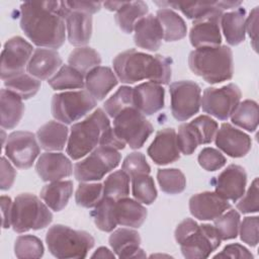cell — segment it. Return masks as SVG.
Returning <instances> with one entry per match:
<instances>
[{"mask_svg":"<svg viewBox=\"0 0 259 259\" xmlns=\"http://www.w3.org/2000/svg\"><path fill=\"white\" fill-rule=\"evenodd\" d=\"M115 255L106 247H99L92 255L91 258H114Z\"/></svg>","mask_w":259,"mask_h":259,"instance_id":"94428289","label":"cell"},{"mask_svg":"<svg viewBox=\"0 0 259 259\" xmlns=\"http://www.w3.org/2000/svg\"><path fill=\"white\" fill-rule=\"evenodd\" d=\"M217 147L233 158L244 157L251 149V138L231 123L225 122L218 130L214 137Z\"/></svg>","mask_w":259,"mask_h":259,"instance_id":"9a60e30c","label":"cell"},{"mask_svg":"<svg viewBox=\"0 0 259 259\" xmlns=\"http://www.w3.org/2000/svg\"><path fill=\"white\" fill-rule=\"evenodd\" d=\"M190 70L210 84L232 79L234 74L233 52L227 46L195 49L189 54Z\"/></svg>","mask_w":259,"mask_h":259,"instance_id":"3957f363","label":"cell"},{"mask_svg":"<svg viewBox=\"0 0 259 259\" xmlns=\"http://www.w3.org/2000/svg\"><path fill=\"white\" fill-rule=\"evenodd\" d=\"M133 106V88L121 86L103 104L105 112L110 117H115L123 109Z\"/></svg>","mask_w":259,"mask_h":259,"instance_id":"bcb514c9","label":"cell"},{"mask_svg":"<svg viewBox=\"0 0 259 259\" xmlns=\"http://www.w3.org/2000/svg\"><path fill=\"white\" fill-rule=\"evenodd\" d=\"M134 40L139 48L155 52L161 47L163 31L156 16L147 14L134 27Z\"/></svg>","mask_w":259,"mask_h":259,"instance_id":"d4e9b609","label":"cell"},{"mask_svg":"<svg viewBox=\"0 0 259 259\" xmlns=\"http://www.w3.org/2000/svg\"><path fill=\"white\" fill-rule=\"evenodd\" d=\"M35 170L42 181L53 182L71 176L73 165L70 159L62 153L46 152L39 156Z\"/></svg>","mask_w":259,"mask_h":259,"instance_id":"44dd1931","label":"cell"},{"mask_svg":"<svg viewBox=\"0 0 259 259\" xmlns=\"http://www.w3.org/2000/svg\"><path fill=\"white\" fill-rule=\"evenodd\" d=\"M191 123L197 130L201 144H209L213 141L218 132V122L214 119L208 115H199Z\"/></svg>","mask_w":259,"mask_h":259,"instance_id":"f907efd6","label":"cell"},{"mask_svg":"<svg viewBox=\"0 0 259 259\" xmlns=\"http://www.w3.org/2000/svg\"><path fill=\"white\" fill-rule=\"evenodd\" d=\"M103 198V185L101 183L81 182L75 193L76 203L80 206L91 208Z\"/></svg>","mask_w":259,"mask_h":259,"instance_id":"ee69618b","label":"cell"},{"mask_svg":"<svg viewBox=\"0 0 259 259\" xmlns=\"http://www.w3.org/2000/svg\"><path fill=\"white\" fill-rule=\"evenodd\" d=\"M222 257H231V258H247L252 259L253 255L247 248L240 244H230L227 245L224 250L217 254L214 258H222Z\"/></svg>","mask_w":259,"mask_h":259,"instance_id":"11a10c76","label":"cell"},{"mask_svg":"<svg viewBox=\"0 0 259 259\" xmlns=\"http://www.w3.org/2000/svg\"><path fill=\"white\" fill-rule=\"evenodd\" d=\"M140 244V234L132 229H117L109 236V245L119 258H145L146 254Z\"/></svg>","mask_w":259,"mask_h":259,"instance_id":"484cf974","label":"cell"},{"mask_svg":"<svg viewBox=\"0 0 259 259\" xmlns=\"http://www.w3.org/2000/svg\"><path fill=\"white\" fill-rule=\"evenodd\" d=\"M110 121L105 111L95 109L84 120L71 126L67 144V154L73 160H78L91 153L100 145L103 134L109 128Z\"/></svg>","mask_w":259,"mask_h":259,"instance_id":"277c9868","label":"cell"},{"mask_svg":"<svg viewBox=\"0 0 259 259\" xmlns=\"http://www.w3.org/2000/svg\"><path fill=\"white\" fill-rule=\"evenodd\" d=\"M241 97V90L234 83L221 88L207 87L203 91L200 106L204 112L221 120H227L240 103Z\"/></svg>","mask_w":259,"mask_h":259,"instance_id":"30bf717a","label":"cell"},{"mask_svg":"<svg viewBox=\"0 0 259 259\" xmlns=\"http://www.w3.org/2000/svg\"><path fill=\"white\" fill-rule=\"evenodd\" d=\"M246 10L242 7L224 13L221 18L226 40L231 46H238L245 40L246 33Z\"/></svg>","mask_w":259,"mask_h":259,"instance_id":"f546056e","label":"cell"},{"mask_svg":"<svg viewBox=\"0 0 259 259\" xmlns=\"http://www.w3.org/2000/svg\"><path fill=\"white\" fill-rule=\"evenodd\" d=\"M164 88L154 82H145L133 88V106L144 115H152L164 107Z\"/></svg>","mask_w":259,"mask_h":259,"instance_id":"ffe728a7","label":"cell"},{"mask_svg":"<svg viewBox=\"0 0 259 259\" xmlns=\"http://www.w3.org/2000/svg\"><path fill=\"white\" fill-rule=\"evenodd\" d=\"M44 245L41 241L32 235L17 237L14 244V253L17 258H40L44 255Z\"/></svg>","mask_w":259,"mask_h":259,"instance_id":"f6af8a7d","label":"cell"},{"mask_svg":"<svg viewBox=\"0 0 259 259\" xmlns=\"http://www.w3.org/2000/svg\"><path fill=\"white\" fill-rule=\"evenodd\" d=\"M16 171L13 166L8 162L5 157L1 158V179H0V188L1 190H8L15 179Z\"/></svg>","mask_w":259,"mask_h":259,"instance_id":"db71d44e","label":"cell"},{"mask_svg":"<svg viewBox=\"0 0 259 259\" xmlns=\"http://www.w3.org/2000/svg\"><path fill=\"white\" fill-rule=\"evenodd\" d=\"M5 155L20 169H27L32 166L39 154V146L34 134L25 131L11 133L5 144Z\"/></svg>","mask_w":259,"mask_h":259,"instance_id":"4fadbf2b","label":"cell"},{"mask_svg":"<svg viewBox=\"0 0 259 259\" xmlns=\"http://www.w3.org/2000/svg\"><path fill=\"white\" fill-rule=\"evenodd\" d=\"M199 165L206 171H215L225 166L226 157L214 148H204L197 157Z\"/></svg>","mask_w":259,"mask_h":259,"instance_id":"681fc988","label":"cell"},{"mask_svg":"<svg viewBox=\"0 0 259 259\" xmlns=\"http://www.w3.org/2000/svg\"><path fill=\"white\" fill-rule=\"evenodd\" d=\"M198 227V224L193 221L192 219H185L183 220L176 228L174 236H175V240L178 244H181L183 242V240L189 236L196 228Z\"/></svg>","mask_w":259,"mask_h":259,"instance_id":"6f0895ef","label":"cell"},{"mask_svg":"<svg viewBox=\"0 0 259 259\" xmlns=\"http://www.w3.org/2000/svg\"><path fill=\"white\" fill-rule=\"evenodd\" d=\"M177 145L179 151L184 155H191L200 143V137L191 122H185L179 125L177 134Z\"/></svg>","mask_w":259,"mask_h":259,"instance_id":"7dc6e473","label":"cell"},{"mask_svg":"<svg viewBox=\"0 0 259 259\" xmlns=\"http://www.w3.org/2000/svg\"><path fill=\"white\" fill-rule=\"evenodd\" d=\"M64 19L69 42L76 47L88 44L92 34V16L84 12L70 10L64 1Z\"/></svg>","mask_w":259,"mask_h":259,"instance_id":"7402d4cb","label":"cell"},{"mask_svg":"<svg viewBox=\"0 0 259 259\" xmlns=\"http://www.w3.org/2000/svg\"><path fill=\"white\" fill-rule=\"evenodd\" d=\"M231 120L234 124L254 132L258 125V104L254 100H244L240 102L231 115Z\"/></svg>","mask_w":259,"mask_h":259,"instance_id":"74e56055","label":"cell"},{"mask_svg":"<svg viewBox=\"0 0 259 259\" xmlns=\"http://www.w3.org/2000/svg\"><path fill=\"white\" fill-rule=\"evenodd\" d=\"M113 130L132 149L142 148L154 132L152 123L134 106L123 109L114 117Z\"/></svg>","mask_w":259,"mask_h":259,"instance_id":"ba28073f","label":"cell"},{"mask_svg":"<svg viewBox=\"0 0 259 259\" xmlns=\"http://www.w3.org/2000/svg\"><path fill=\"white\" fill-rule=\"evenodd\" d=\"M157 179L162 191L168 194L181 193L186 187V178L181 170L176 168L159 169Z\"/></svg>","mask_w":259,"mask_h":259,"instance_id":"b9f144b4","label":"cell"},{"mask_svg":"<svg viewBox=\"0 0 259 259\" xmlns=\"http://www.w3.org/2000/svg\"><path fill=\"white\" fill-rule=\"evenodd\" d=\"M20 27L35 46L52 50L59 49L66 38L64 1L22 3Z\"/></svg>","mask_w":259,"mask_h":259,"instance_id":"6da1fadb","label":"cell"},{"mask_svg":"<svg viewBox=\"0 0 259 259\" xmlns=\"http://www.w3.org/2000/svg\"><path fill=\"white\" fill-rule=\"evenodd\" d=\"M121 170H123L130 176V178H132L140 174H150L151 167L148 164L144 154L140 152H133L123 160Z\"/></svg>","mask_w":259,"mask_h":259,"instance_id":"c3c4849f","label":"cell"},{"mask_svg":"<svg viewBox=\"0 0 259 259\" xmlns=\"http://www.w3.org/2000/svg\"><path fill=\"white\" fill-rule=\"evenodd\" d=\"M237 208L243 213L258 211V178L253 180L247 192L244 193L242 199L237 203Z\"/></svg>","mask_w":259,"mask_h":259,"instance_id":"f5cc1de1","label":"cell"},{"mask_svg":"<svg viewBox=\"0 0 259 259\" xmlns=\"http://www.w3.org/2000/svg\"><path fill=\"white\" fill-rule=\"evenodd\" d=\"M96 102L87 90L67 91L53 96L51 111L57 120L70 124L90 112Z\"/></svg>","mask_w":259,"mask_h":259,"instance_id":"52a82bcc","label":"cell"},{"mask_svg":"<svg viewBox=\"0 0 259 259\" xmlns=\"http://www.w3.org/2000/svg\"><path fill=\"white\" fill-rule=\"evenodd\" d=\"M132 179V191L136 200L141 203L151 204L157 198V189L152 176L140 174Z\"/></svg>","mask_w":259,"mask_h":259,"instance_id":"60d3db41","label":"cell"},{"mask_svg":"<svg viewBox=\"0 0 259 259\" xmlns=\"http://www.w3.org/2000/svg\"><path fill=\"white\" fill-rule=\"evenodd\" d=\"M73 193V182L71 180L53 181L45 185L40 191V198L55 211H60L68 204Z\"/></svg>","mask_w":259,"mask_h":259,"instance_id":"1f68e13d","label":"cell"},{"mask_svg":"<svg viewBox=\"0 0 259 259\" xmlns=\"http://www.w3.org/2000/svg\"><path fill=\"white\" fill-rule=\"evenodd\" d=\"M24 112L22 98L9 89L0 92V123L3 128H14Z\"/></svg>","mask_w":259,"mask_h":259,"instance_id":"83f0119b","label":"cell"},{"mask_svg":"<svg viewBox=\"0 0 259 259\" xmlns=\"http://www.w3.org/2000/svg\"><path fill=\"white\" fill-rule=\"evenodd\" d=\"M246 29L251 37L252 46L257 51V30H258V7L253 8L245 22Z\"/></svg>","mask_w":259,"mask_h":259,"instance_id":"680465c9","label":"cell"},{"mask_svg":"<svg viewBox=\"0 0 259 259\" xmlns=\"http://www.w3.org/2000/svg\"><path fill=\"white\" fill-rule=\"evenodd\" d=\"M117 225L139 228L147 218V209L138 200L123 197L115 201Z\"/></svg>","mask_w":259,"mask_h":259,"instance_id":"4dcf8cb0","label":"cell"},{"mask_svg":"<svg viewBox=\"0 0 259 259\" xmlns=\"http://www.w3.org/2000/svg\"><path fill=\"white\" fill-rule=\"evenodd\" d=\"M12 200L9 196H1V212H2V227L8 229L11 226V213H12Z\"/></svg>","mask_w":259,"mask_h":259,"instance_id":"91938a15","label":"cell"},{"mask_svg":"<svg viewBox=\"0 0 259 259\" xmlns=\"http://www.w3.org/2000/svg\"><path fill=\"white\" fill-rule=\"evenodd\" d=\"M247 173L245 169L236 164L229 165L215 180V191L227 200L237 201L245 193Z\"/></svg>","mask_w":259,"mask_h":259,"instance_id":"ac0fdd59","label":"cell"},{"mask_svg":"<svg viewBox=\"0 0 259 259\" xmlns=\"http://www.w3.org/2000/svg\"><path fill=\"white\" fill-rule=\"evenodd\" d=\"M240 237L241 240L251 247L258 244V217H246L240 223Z\"/></svg>","mask_w":259,"mask_h":259,"instance_id":"816d5d0a","label":"cell"},{"mask_svg":"<svg viewBox=\"0 0 259 259\" xmlns=\"http://www.w3.org/2000/svg\"><path fill=\"white\" fill-rule=\"evenodd\" d=\"M53 221V213L49 206L31 193L17 195L12 204L11 227L16 233L29 230H40Z\"/></svg>","mask_w":259,"mask_h":259,"instance_id":"8992f818","label":"cell"},{"mask_svg":"<svg viewBox=\"0 0 259 259\" xmlns=\"http://www.w3.org/2000/svg\"><path fill=\"white\" fill-rule=\"evenodd\" d=\"M221 18L222 16H212L195 20L189 32L191 45L196 49L220 46L222 42Z\"/></svg>","mask_w":259,"mask_h":259,"instance_id":"cb8c5ba5","label":"cell"},{"mask_svg":"<svg viewBox=\"0 0 259 259\" xmlns=\"http://www.w3.org/2000/svg\"><path fill=\"white\" fill-rule=\"evenodd\" d=\"M118 79L109 67L98 66L85 76L86 90L96 99L102 100L116 85Z\"/></svg>","mask_w":259,"mask_h":259,"instance_id":"4316f807","label":"cell"},{"mask_svg":"<svg viewBox=\"0 0 259 259\" xmlns=\"http://www.w3.org/2000/svg\"><path fill=\"white\" fill-rule=\"evenodd\" d=\"M4 86L19 95L22 99H29L34 96L40 88V80L28 73H20L4 80Z\"/></svg>","mask_w":259,"mask_h":259,"instance_id":"f35d334b","label":"cell"},{"mask_svg":"<svg viewBox=\"0 0 259 259\" xmlns=\"http://www.w3.org/2000/svg\"><path fill=\"white\" fill-rule=\"evenodd\" d=\"M162 6L167 5L180 10L187 18L195 20L212 16H222L225 9L236 8L242 4L240 1H212V2H156Z\"/></svg>","mask_w":259,"mask_h":259,"instance_id":"2e32d148","label":"cell"},{"mask_svg":"<svg viewBox=\"0 0 259 259\" xmlns=\"http://www.w3.org/2000/svg\"><path fill=\"white\" fill-rule=\"evenodd\" d=\"M112 65L117 79L122 83L133 84L149 79L161 85L171 80V60L162 55L152 56L131 49L118 54Z\"/></svg>","mask_w":259,"mask_h":259,"instance_id":"7a4b0ae2","label":"cell"},{"mask_svg":"<svg viewBox=\"0 0 259 259\" xmlns=\"http://www.w3.org/2000/svg\"><path fill=\"white\" fill-rule=\"evenodd\" d=\"M66 6L70 10L84 12L87 14H93L100 10L101 2H91V1H65Z\"/></svg>","mask_w":259,"mask_h":259,"instance_id":"9f6ffc18","label":"cell"},{"mask_svg":"<svg viewBox=\"0 0 259 259\" xmlns=\"http://www.w3.org/2000/svg\"><path fill=\"white\" fill-rule=\"evenodd\" d=\"M213 221V227L215 228L221 240H231L238 236L241 218L237 210L231 209L226 213L224 212Z\"/></svg>","mask_w":259,"mask_h":259,"instance_id":"7bdbcfd3","label":"cell"},{"mask_svg":"<svg viewBox=\"0 0 259 259\" xmlns=\"http://www.w3.org/2000/svg\"><path fill=\"white\" fill-rule=\"evenodd\" d=\"M230 208L231 203L217 192L196 193L189 199L191 214L200 221H213Z\"/></svg>","mask_w":259,"mask_h":259,"instance_id":"e0dca14e","label":"cell"},{"mask_svg":"<svg viewBox=\"0 0 259 259\" xmlns=\"http://www.w3.org/2000/svg\"><path fill=\"white\" fill-rule=\"evenodd\" d=\"M62 63V58L56 50L38 48L33 52L26 70L38 80H49L63 66Z\"/></svg>","mask_w":259,"mask_h":259,"instance_id":"603a6c76","label":"cell"},{"mask_svg":"<svg viewBox=\"0 0 259 259\" xmlns=\"http://www.w3.org/2000/svg\"><path fill=\"white\" fill-rule=\"evenodd\" d=\"M156 17L162 27L163 38L166 41H175L186 35L187 27L183 18L169 8H160Z\"/></svg>","mask_w":259,"mask_h":259,"instance_id":"d6a6232c","label":"cell"},{"mask_svg":"<svg viewBox=\"0 0 259 259\" xmlns=\"http://www.w3.org/2000/svg\"><path fill=\"white\" fill-rule=\"evenodd\" d=\"M33 48L21 36L9 38L1 53L0 73L2 80H6L24 72V68L32 56Z\"/></svg>","mask_w":259,"mask_h":259,"instance_id":"7c38bea8","label":"cell"},{"mask_svg":"<svg viewBox=\"0 0 259 259\" xmlns=\"http://www.w3.org/2000/svg\"><path fill=\"white\" fill-rule=\"evenodd\" d=\"M124 4V2H104L103 5L105 6V8L109 11H117L122 5Z\"/></svg>","mask_w":259,"mask_h":259,"instance_id":"6125c7cd","label":"cell"},{"mask_svg":"<svg viewBox=\"0 0 259 259\" xmlns=\"http://www.w3.org/2000/svg\"><path fill=\"white\" fill-rule=\"evenodd\" d=\"M130 193V176L123 171L118 170L111 173L103 183V196L113 200L127 197Z\"/></svg>","mask_w":259,"mask_h":259,"instance_id":"ab89813d","label":"cell"},{"mask_svg":"<svg viewBox=\"0 0 259 259\" xmlns=\"http://www.w3.org/2000/svg\"><path fill=\"white\" fill-rule=\"evenodd\" d=\"M120 160L121 156L117 150L98 146L89 156L75 164V178L80 182L98 181L116 168Z\"/></svg>","mask_w":259,"mask_h":259,"instance_id":"9c48e42d","label":"cell"},{"mask_svg":"<svg viewBox=\"0 0 259 259\" xmlns=\"http://www.w3.org/2000/svg\"><path fill=\"white\" fill-rule=\"evenodd\" d=\"M171 96V112L178 121H185L200 108V86L190 80L173 82L169 88Z\"/></svg>","mask_w":259,"mask_h":259,"instance_id":"8fae6325","label":"cell"},{"mask_svg":"<svg viewBox=\"0 0 259 259\" xmlns=\"http://www.w3.org/2000/svg\"><path fill=\"white\" fill-rule=\"evenodd\" d=\"M68 134L69 130L65 123L51 120L38 128L36 138L41 149L46 151H61L69 139Z\"/></svg>","mask_w":259,"mask_h":259,"instance_id":"f1b7e54d","label":"cell"},{"mask_svg":"<svg viewBox=\"0 0 259 259\" xmlns=\"http://www.w3.org/2000/svg\"><path fill=\"white\" fill-rule=\"evenodd\" d=\"M149 8L144 1L124 2L115 13V22L125 33L134 30L136 23L148 14Z\"/></svg>","mask_w":259,"mask_h":259,"instance_id":"836d02e7","label":"cell"},{"mask_svg":"<svg viewBox=\"0 0 259 259\" xmlns=\"http://www.w3.org/2000/svg\"><path fill=\"white\" fill-rule=\"evenodd\" d=\"M54 90L81 89L85 87L84 76L69 65H63L59 71L48 80Z\"/></svg>","mask_w":259,"mask_h":259,"instance_id":"8d00e7d4","label":"cell"},{"mask_svg":"<svg viewBox=\"0 0 259 259\" xmlns=\"http://www.w3.org/2000/svg\"><path fill=\"white\" fill-rule=\"evenodd\" d=\"M150 158L158 165H167L180 158L177 134L174 128L160 130L147 150Z\"/></svg>","mask_w":259,"mask_h":259,"instance_id":"d6986e66","label":"cell"},{"mask_svg":"<svg viewBox=\"0 0 259 259\" xmlns=\"http://www.w3.org/2000/svg\"><path fill=\"white\" fill-rule=\"evenodd\" d=\"M221 241L213 226L202 224L198 225V227L179 245L185 258H207L219 248Z\"/></svg>","mask_w":259,"mask_h":259,"instance_id":"5bb4252c","label":"cell"},{"mask_svg":"<svg viewBox=\"0 0 259 259\" xmlns=\"http://www.w3.org/2000/svg\"><path fill=\"white\" fill-rule=\"evenodd\" d=\"M46 242L51 254L57 258H85L95 240L85 231L54 225L47 232Z\"/></svg>","mask_w":259,"mask_h":259,"instance_id":"5b68a950","label":"cell"},{"mask_svg":"<svg viewBox=\"0 0 259 259\" xmlns=\"http://www.w3.org/2000/svg\"><path fill=\"white\" fill-rule=\"evenodd\" d=\"M68 63L69 66L77 70L83 76H86L92 69L100 65L101 57L92 48L79 47L70 53Z\"/></svg>","mask_w":259,"mask_h":259,"instance_id":"e575fe53","label":"cell"},{"mask_svg":"<svg viewBox=\"0 0 259 259\" xmlns=\"http://www.w3.org/2000/svg\"><path fill=\"white\" fill-rule=\"evenodd\" d=\"M91 217L96 227L103 232H111L117 226L115 215V200L103 196V198L94 206Z\"/></svg>","mask_w":259,"mask_h":259,"instance_id":"d590c367","label":"cell"}]
</instances>
